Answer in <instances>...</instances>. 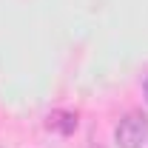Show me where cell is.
I'll return each mask as SVG.
<instances>
[{"label":"cell","instance_id":"7a4b0ae2","mask_svg":"<svg viewBox=\"0 0 148 148\" xmlns=\"http://www.w3.org/2000/svg\"><path fill=\"white\" fill-rule=\"evenodd\" d=\"M46 128L69 137V134H74V128H77V114H74V111H51V114L46 117Z\"/></svg>","mask_w":148,"mask_h":148},{"label":"cell","instance_id":"6da1fadb","mask_svg":"<svg viewBox=\"0 0 148 148\" xmlns=\"http://www.w3.org/2000/svg\"><path fill=\"white\" fill-rule=\"evenodd\" d=\"M114 140L120 148H143V143L148 140V117L143 111L125 114L114 128Z\"/></svg>","mask_w":148,"mask_h":148},{"label":"cell","instance_id":"3957f363","mask_svg":"<svg viewBox=\"0 0 148 148\" xmlns=\"http://www.w3.org/2000/svg\"><path fill=\"white\" fill-rule=\"evenodd\" d=\"M145 97H148V80H145Z\"/></svg>","mask_w":148,"mask_h":148}]
</instances>
